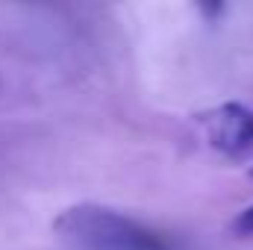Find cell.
<instances>
[{"label":"cell","instance_id":"cell-1","mask_svg":"<svg viewBox=\"0 0 253 250\" xmlns=\"http://www.w3.org/2000/svg\"><path fill=\"white\" fill-rule=\"evenodd\" d=\"M56 233L83 250H177L165 233L150 224L97 203L65 209L56 218Z\"/></svg>","mask_w":253,"mask_h":250},{"label":"cell","instance_id":"cell-2","mask_svg":"<svg viewBox=\"0 0 253 250\" xmlns=\"http://www.w3.org/2000/svg\"><path fill=\"white\" fill-rule=\"evenodd\" d=\"M206 135L212 147L230 156L248 153L253 147V112L242 103H227L206 118Z\"/></svg>","mask_w":253,"mask_h":250},{"label":"cell","instance_id":"cell-3","mask_svg":"<svg viewBox=\"0 0 253 250\" xmlns=\"http://www.w3.org/2000/svg\"><path fill=\"white\" fill-rule=\"evenodd\" d=\"M233 233H239V236H253V206H248V209L236 218Z\"/></svg>","mask_w":253,"mask_h":250}]
</instances>
